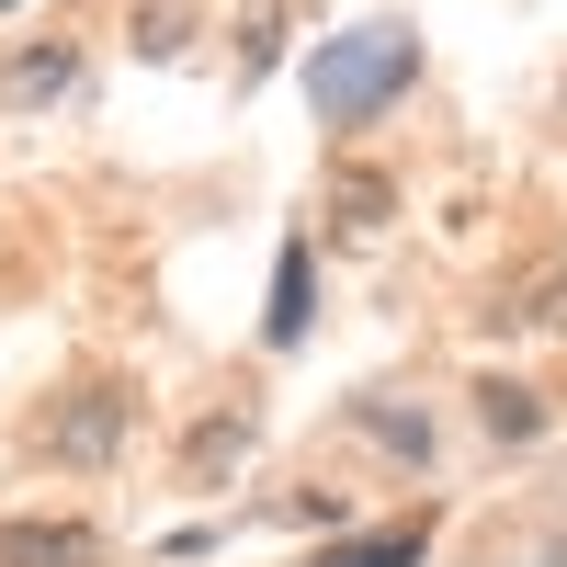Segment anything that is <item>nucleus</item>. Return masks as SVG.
Returning a JSON list of instances; mask_svg holds the SVG:
<instances>
[{
    "instance_id": "1",
    "label": "nucleus",
    "mask_w": 567,
    "mask_h": 567,
    "mask_svg": "<svg viewBox=\"0 0 567 567\" xmlns=\"http://www.w3.org/2000/svg\"><path fill=\"white\" fill-rule=\"evenodd\" d=\"M409 80H420V34L409 23H352V34H329L307 58V91H318L329 125H374Z\"/></svg>"
},
{
    "instance_id": "2",
    "label": "nucleus",
    "mask_w": 567,
    "mask_h": 567,
    "mask_svg": "<svg viewBox=\"0 0 567 567\" xmlns=\"http://www.w3.org/2000/svg\"><path fill=\"white\" fill-rule=\"evenodd\" d=\"M45 443H58V465H114V443H125V386H80Z\"/></svg>"
},
{
    "instance_id": "3",
    "label": "nucleus",
    "mask_w": 567,
    "mask_h": 567,
    "mask_svg": "<svg viewBox=\"0 0 567 567\" xmlns=\"http://www.w3.org/2000/svg\"><path fill=\"white\" fill-rule=\"evenodd\" d=\"M80 91V45L58 34V45H23L12 69H0V114H45V103H69Z\"/></svg>"
},
{
    "instance_id": "4",
    "label": "nucleus",
    "mask_w": 567,
    "mask_h": 567,
    "mask_svg": "<svg viewBox=\"0 0 567 567\" xmlns=\"http://www.w3.org/2000/svg\"><path fill=\"white\" fill-rule=\"evenodd\" d=\"M307 318H318V261H307V239H296V250L272 261V318H261V329H272V352H296V341H307Z\"/></svg>"
},
{
    "instance_id": "5",
    "label": "nucleus",
    "mask_w": 567,
    "mask_h": 567,
    "mask_svg": "<svg viewBox=\"0 0 567 567\" xmlns=\"http://www.w3.org/2000/svg\"><path fill=\"white\" fill-rule=\"evenodd\" d=\"M0 567H91L80 523H0Z\"/></svg>"
},
{
    "instance_id": "6",
    "label": "nucleus",
    "mask_w": 567,
    "mask_h": 567,
    "mask_svg": "<svg viewBox=\"0 0 567 567\" xmlns=\"http://www.w3.org/2000/svg\"><path fill=\"white\" fill-rule=\"evenodd\" d=\"M352 420L386 454H409V465H432V409H409V398H352Z\"/></svg>"
},
{
    "instance_id": "7",
    "label": "nucleus",
    "mask_w": 567,
    "mask_h": 567,
    "mask_svg": "<svg viewBox=\"0 0 567 567\" xmlns=\"http://www.w3.org/2000/svg\"><path fill=\"white\" fill-rule=\"evenodd\" d=\"M239 454H250V409H216L205 432H194V454H182V465H194V488H216Z\"/></svg>"
},
{
    "instance_id": "8",
    "label": "nucleus",
    "mask_w": 567,
    "mask_h": 567,
    "mask_svg": "<svg viewBox=\"0 0 567 567\" xmlns=\"http://www.w3.org/2000/svg\"><path fill=\"white\" fill-rule=\"evenodd\" d=\"M477 420H488L499 443H534V432H545V398H534V386H511V374H499V386H477Z\"/></svg>"
},
{
    "instance_id": "9",
    "label": "nucleus",
    "mask_w": 567,
    "mask_h": 567,
    "mask_svg": "<svg viewBox=\"0 0 567 567\" xmlns=\"http://www.w3.org/2000/svg\"><path fill=\"white\" fill-rule=\"evenodd\" d=\"M420 545H432V523H398V534H363V545H329L318 567H420Z\"/></svg>"
},
{
    "instance_id": "10",
    "label": "nucleus",
    "mask_w": 567,
    "mask_h": 567,
    "mask_svg": "<svg viewBox=\"0 0 567 567\" xmlns=\"http://www.w3.org/2000/svg\"><path fill=\"white\" fill-rule=\"evenodd\" d=\"M329 205H341V227H386V171H341Z\"/></svg>"
},
{
    "instance_id": "11",
    "label": "nucleus",
    "mask_w": 567,
    "mask_h": 567,
    "mask_svg": "<svg viewBox=\"0 0 567 567\" xmlns=\"http://www.w3.org/2000/svg\"><path fill=\"white\" fill-rule=\"evenodd\" d=\"M136 45L171 58V45H182V0H136Z\"/></svg>"
},
{
    "instance_id": "12",
    "label": "nucleus",
    "mask_w": 567,
    "mask_h": 567,
    "mask_svg": "<svg viewBox=\"0 0 567 567\" xmlns=\"http://www.w3.org/2000/svg\"><path fill=\"white\" fill-rule=\"evenodd\" d=\"M523 318H534V329H567V272H545V284H534V307H523Z\"/></svg>"
}]
</instances>
